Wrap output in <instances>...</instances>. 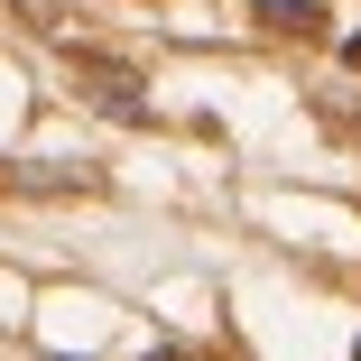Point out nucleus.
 Here are the masks:
<instances>
[{
    "label": "nucleus",
    "mask_w": 361,
    "mask_h": 361,
    "mask_svg": "<svg viewBox=\"0 0 361 361\" xmlns=\"http://www.w3.org/2000/svg\"><path fill=\"white\" fill-rule=\"evenodd\" d=\"M93 75V102L121 111V121H149V102H139V75H121V65H84Z\"/></svg>",
    "instance_id": "1"
},
{
    "label": "nucleus",
    "mask_w": 361,
    "mask_h": 361,
    "mask_svg": "<svg viewBox=\"0 0 361 361\" xmlns=\"http://www.w3.org/2000/svg\"><path fill=\"white\" fill-rule=\"evenodd\" d=\"M259 19H269V28H287V37L324 28V10H315V0H259Z\"/></svg>",
    "instance_id": "2"
}]
</instances>
